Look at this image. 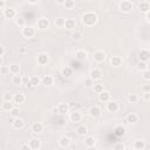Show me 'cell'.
Returning a JSON list of instances; mask_svg holds the SVG:
<instances>
[{
    "label": "cell",
    "instance_id": "obj_29",
    "mask_svg": "<svg viewBox=\"0 0 150 150\" xmlns=\"http://www.w3.org/2000/svg\"><path fill=\"white\" fill-rule=\"evenodd\" d=\"M134 148H135L136 150H143V149L145 148L144 141H142V139H136L135 143H134Z\"/></svg>",
    "mask_w": 150,
    "mask_h": 150
},
{
    "label": "cell",
    "instance_id": "obj_39",
    "mask_svg": "<svg viewBox=\"0 0 150 150\" xmlns=\"http://www.w3.org/2000/svg\"><path fill=\"white\" fill-rule=\"evenodd\" d=\"M128 101H129L130 103H137V101H138V96H137L136 94H130V95L128 96Z\"/></svg>",
    "mask_w": 150,
    "mask_h": 150
},
{
    "label": "cell",
    "instance_id": "obj_25",
    "mask_svg": "<svg viewBox=\"0 0 150 150\" xmlns=\"http://www.w3.org/2000/svg\"><path fill=\"white\" fill-rule=\"evenodd\" d=\"M61 74H62V76H63V77L69 79V77L73 75V69H71L70 67H64V68L61 70Z\"/></svg>",
    "mask_w": 150,
    "mask_h": 150
},
{
    "label": "cell",
    "instance_id": "obj_17",
    "mask_svg": "<svg viewBox=\"0 0 150 150\" xmlns=\"http://www.w3.org/2000/svg\"><path fill=\"white\" fill-rule=\"evenodd\" d=\"M64 27L69 30H73L76 28V21L74 19H66V23H64Z\"/></svg>",
    "mask_w": 150,
    "mask_h": 150
},
{
    "label": "cell",
    "instance_id": "obj_33",
    "mask_svg": "<svg viewBox=\"0 0 150 150\" xmlns=\"http://www.w3.org/2000/svg\"><path fill=\"white\" fill-rule=\"evenodd\" d=\"M12 82H13V84H15V86H19V84H22V77H21L20 75H18V74H15V75L13 76V79H12Z\"/></svg>",
    "mask_w": 150,
    "mask_h": 150
},
{
    "label": "cell",
    "instance_id": "obj_23",
    "mask_svg": "<svg viewBox=\"0 0 150 150\" xmlns=\"http://www.w3.org/2000/svg\"><path fill=\"white\" fill-rule=\"evenodd\" d=\"M138 8L141 9V12H143V13H148V12L150 11V4H149L148 1H142V2H139Z\"/></svg>",
    "mask_w": 150,
    "mask_h": 150
},
{
    "label": "cell",
    "instance_id": "obj_56",
    "mask_svg": "<svg viewBox=\"0 0 150 150\" xmlns=\"http://www.w3.org/2000/svg\"><path fill=\"white\" fill-rule=\"evenodd\" d=\"M20 53H26V47L22 46V47L20 48Z\"/></svg>",
    "mask_w": 150,
    "mask_h": 150
},
{
    "label": "cell",
    "instance_id": "obj_48",
    "mask_svg": "<svg viewBox=\"0 0 150 150\" xmlns=\"http://www.w3.org/2000/svg\"><path fill=\"white\" fill-rule=\"evenodd\" d=\"M19 149H20V150H29L30 146H29V144H22V145L19 146Z\"/></svg>",
    "mask_w": 150,
    "mask_h": 150
},
{
    "label": "cell",
    "instance_id": "obj_12",
    "mask_svg": "<svg viewBox=\"0 0 150 150\" xmlns=\"http://www.w3.org/2000/svg\"><path fill=\"white\" fill-rule=\"evenodd\" d=\"M48 61H49V59H48V55H47V54L41 53V54L38 55V63H39L40 66H45V64H47Z\"/></svg>",
    "mask_w": 150,
    "mask_h": 150
},
{
    "label": "cell",
    "instance_id": "obj_22",
    "mask_svg": "<svg viewBox=\"0 0 150 150\" xmlns=\"http://www.w3.org/2000/svg\"><path fill=\"white\" fill-rule=\"evenodd\" d=\"M114 134L117 136V137H122L125 135V128L123 125H117L114 130Z\"/></svg>",
    "mask_w": 150,
    "mask_h": 150
},
{
    "label": "cell",
    "instance_id": "obj_5",
    "mask_svg": "<svg viewBox=\"0 0 150 150\" xmlns=\"http://www.w3.org/2000/svg\"><path fill=\"white\" fill-rule=\"evenodd\" d=\"M12 125H13L14 129L20 130V129H22V128L25 127V121H23L22 118H20V117H15L14 121L12 122Z\"/></svg>",
    "mask_w": 150,
    "mask_h": 150
},
{
    "label": "cell",
    "instance_id": "obj_44",
    "mask_svg": "<svg viewBox=\"0 0 150 150\" xmlns=\"http://www.w3.org/2000/svg\"><path fill=\"white\" fill-rule=\"evenodd\" d=\"M142 77H143L144 80H146V81H150V69H145V70H143V75H142Z\"/></svg>",
    "mask_w": 150,
    "mask_h": 150
},
{
    "label": "cell",
    "instance_id": "obj_38",
    "mask_svg": "<svg viewBox=\"0 0 150 150\" xmlns=\"http://www.w3.org/2000/svg\"><path fill=\"white\" fill-rule=\"evenodd\" d=\"M40 82H41V80H40L38 76H32V77H30V86L35 87V86L40 84Z\"/></svg>",
    "mask_w": 150,
    "mask_h": 150
},
{
    "label": "cell",
    "instance_id": "obj_34",
    "mask_svg": "<svg viewBox=\"0 0 150 150\" xmlns=\"http://www.w3.org/2000/svg\"><path fill=\"white\" fill-rule=\"evenodd\" d=\"M71 39H73L74 41H80V40L82 39V33L79 32V30L73 32V34H71Z\"/></svg>",
    "mask_w": 150,
    "mask_h": 150
},
{
    "label": "cell",
    "instance_id": "obj_37",
    "mask_svg": "<svg viewBox=\"0 0 150 150\" xmlns=\"http://www.w3.org/2000/svg\"><path fill=\"white\" fill-rule=\"evenodd\" d=\"M104 90V88H103V84H101V83H96V84H94V91L98 95L100 93H102Z\"/></svg>",
    "mask_w": 150,
    "mask_h": 150
},
{
    "label": "cell",
    "instance_id": "obj_19",
    "mask_svg": "<svg viewBox=\"0 0 150 150\" xmlns=\"http://www.w3.org/2000/svg\"><path fill=\"white\" fill-rule=\"evenodd\" d=\"M75 57L80 61H83V60L87 59V52L83 50V49H79V50L75 52Z\"/></svg>",
    "mask_w": 150,
    "mask_h": 150
},
{
    "label": "cell",
    "instance_id": "obj_52",
    "mask_svg": "<svg viewBox=\"0 0 150 150\" xmlns=\"http://www.w3.org/2000/svg\"><path fill=\"white\" fill-rule=\"evenodd\" d=\"M143 98L145 101H150V93H144L143 94Z\"/></svg>",
    "mask_w": 150,
    "mask_h": 150
},
{
    "label": "cell",
    "instance_id": "obj_59",
    "mask_svg": "<svg viewBox=\"0 0 150 150\" xmlns=\"http://www.w3.org/2000/svg\"><path fill=\"white\" fill-rule=\"evenodd\" d=\"M56 1H57L59 4H64V2H66V0H56Z\"/></svg>",
    "mask_w": 150,
    "mask_h": 150
},
{
    "label": "cell",
    "instance_id": "obj_35",
    "mask_svg": "<svg viewBox=\"0 0 150 150\" xmlns=\"http://www.w3.org/2000/svg\"><path fill=\"white\" fill-rule=\"evenodd\" d=\"M137 69L138 70H145V69H148V63H146V61H139L138 63H137Z\"/></svg>",
    "mask_w": 150,
    "mask_h": 150
},
{
    "label": "cell",
    "instance_id": "obj_49",
    "mask_svg": "<svg viewBox=\"0 0 150 150\" xmlns=\"http://www.w3.org/2000/svg\"><path fill=\"white\" fill-rule=\"evenodd\" d=\"M16 25H19V26H23V25H25V20L21 19V18L16 19Z\"/></svg>",
    "mask_w": 150,
    "mask_h": 150
},
{
    "label": "cell",
    "instance_id": "obj_1",
    "mask_svg": "<svg viewBox=\"0 0 150 150\" xmlns=\"http://www.w3.org/2000/svg\"><path fill=\"white\" fill-rule=\"evenodd\" d=\"M97 22V15L94 12H87L82 15V23L84 26L91 27Z\"/></svg>",
    "mask_w": 150,
    "mask_h": 150
},
{
    "label": "cell",
    "instance_id": "obj_53",
    "mask_svg": "<svg viewBox=\"0 0 150 150\" xmlns=\"http://www.w3.org/2000/svg\"><path fill=\"white\" fill-rule=\"evenodd\" d=\"M0 56H5V47L0 48Z\"/></svg>",
    "mask_w": 150,
    "mask_h": 150
},
{
    "label": "cell",
    "instance_id": "obj_2",
    "mask_svg": "<svg viewBox=\"0 0 150 150\" xmlns=\"http://www.w3.org/2000/svg\"><path fill=\"white\" fill-rule=\"evenodd\" d=\"M132 7H134L130 1H128V0H124V1H121L120 2V9L122 12H124V13H129L132 9Z\"/></svg>",
    "mask_w": 150,
    "mask_h": 150
},
{
    "label": "cell",
    "instance_id": "obj_21",
    "mask_svg": "<svg viewBox=\"0 0 150 150\" xmlns=\"http://www.w3.org/2000/svg\"><path fill=\"white\" fill-rule=\"evenodd\" d=\"M42 130H43V124H42V123H40V122L33 123V125H32V131H33V132L39 134V132H41Z\"/></svg>",
    "mask_w": 150,
    "mask_h": 150
},
{
    "label": "cell",
    "instance_id": "obj_42",
    "mask_svg": "<svg viewBox=\"0 0 150 150\" xmlns=\"http://www.w3.org/2000/svg\"><path fill=\"white\" fill-rule=\"evenodd\" d=\"M9 114H11V116H13V117H19L20 110H19V108H13V109L9 111Z\"/></svg>",
    "mask_w": 150,
    "mask_h": 150
},
{
    "label": "cell",
    "instance_id": "obj_54",
    "mask_svg": "<svg viewBox=\"0 0 150 150\" xmlns=\"http://www.w3.org/2000/svg\"><path fill=\"white\" fill-rule=\"evenodd\" d=\"M57 124L59 125H63V124H66V120H63V118H61L59 122H57Z\"/></svg>",
    "mask_w": 150,
    "mask_h": 150
},
{
    "label": "cell",
    "instance_id": "obj_11",
    "mask_svg": "<svg viewBox=\"0 0 150 150\" xmlns=\"http://www.w3.org/2000/svg\"><path fill=\"white\" fill-rule=\"evenodd\" d=\"M49 27V21L46 18H41L38 20V28L40 29H47Z\"/></svg>",
    "mask_w": 150,
    "mask_h": 150
},
{
    "label": "cell",
    "instance_id": "obj_4",
    "mask_svg": "<svg viewBox=\"0 0 150 150\" xmlns=\"http://www.w3.org/2000/svg\"><path fill=\"white\" fill-rule=\"evenodd\" d=\"M93 57H94V60L96 61V62H103L104 60H105V53L103 52V50H96L95 53H94V55H93Z\"/></svg>",
    "mask_w": 150,
    "mask_h": 150
},
{
    "label": "cell",
    "instance_id": "obj_32",
    "mask_svg": "<svg viewBox=\"0 0 150 150\" xmlns=\"http://www.w3.org/2000/svg\"><path fill=\"white\" fill-rule=\"evenodd\" d=\"M64 23H66V19H63V18H57L54 20L55 27H64Z\"/></svg>",
    "mask_w": 150,
    "mask_h": 150
},
{
    "label": "cell",
    "instance_id": "obj_26",
    "mask_svg": "<svg viewBox=\"0 0 150 150\" xmlns=\"http://www.w3.org/2000/svg\"><path fill=\"white\" fill-rule=\"evenodd\" d=\"M41 82H42V84H45V86H50V84H53L54 79H53L50 75H45V76L41 79Z\"/></svg>",
    "mask_w": 150,
    "mask_h": 150
},
{
    "label": "cell",
    "instance_id": "obj_60",
    "mask_svg": "<svg viewBox=\"0 0 150 150\" xmlns=\"http://www.w3.org/2000/svg\"><path fill=\"white\" fill-rule=\"evenodd\" d=\"M88 1H90V0H88Z\"/></svg>",
    "mask_w": 150,
    "mask_h": 150
},
{
    "label": "cell",
    "instance_id": "obj_7",
    "mask_svg": "<svg viewBox=\"0 0 150 150\" xmlns=\"http://www.w3.org/2000/svg\"><path fill=\"white\" fill-rule=\"evenodd\" d=\"M118 103L117 102H114V101H108L107 102V110L109 112H116L118 110Z\"/></svg>",
    "mask_w": 150,
    "mask_h": 150
},
{
    "label": "cell",
    "instance_id": "obj_24",
    "mask_svg": "<svg viewBox=\"0 0 150 150\" xmlns=\"http://www.w3.org/2000/svg\"><path fill=\"white\" fill-rule=\"evenodd\" d=\"M100 114H101V109L97 105H94L89 109V115L91 117H97V116H100Z\"/></svg>",
    "mask_w": 150,
    "mask_h": 150
},
{
    "label": "cell",
    "instance_id": "obj_58",
    "mask_svg": "<svg viewBox=\"0 0 150 150\" xmlns=\"http://www.w3.org/2000/svg\"><path fill=\"white\" fill-rule=\"evenodd\" d=\"M146 19H148V20L150 21V11H149V12L146 13Z\"/></svg>",
    "mask_w": 150,
    "mask_h": 150
},
{
    "label": "cell",
    "instance_id": "obj_9",
    "mask_svg": "<svg viewBox=\"0 0 150 150\" xmlns=\"http://www.w3.org/2000/svg\"><path fill=\"white\" fill-rule=\"evenodd\" d=\"M138 59L139 61H148L150 59V52L148 49H142L138 52Z\"/></svg>",
    "mask_w": 150,
    "mask_h": 150
},
{
    "label": "cell",
    "instance_id": "obj_18",
    "mask_svg": "<svg viewBox=\"0 0 150 150\" xmlns=\"http://www.w3.org/2000/svg\"><path fill=\"white\" fill-rule=\"evenodd\" d=\"M110 63H111L112 67H120V66H122L123 60H122V57H120V56H112V57L110 59Z\"/></svg>",
    "mask_w": 150,
    "mask_h": 150
},
{
    "label": "cell",
    "instance_id": "obj_28",
    "mask_svg": "<svg viewBox=\"0 0 150 150\" xmlns=\"http://www.w3.org/2000/svg\"><path fill=\"white\" fill-rule=\"evenodd\" d=\"M13 108H14V105H13L12 101H4V103H2V110L4 111H11Z\"/></svg>",
    "mask_w": 150,
    "mask_h": 150
},
{
    "label": "cell",
    "instance_id": "obj_41",
    "mask_svg": "<svg viewBox=\"0 0 150 150\" xmlns=\"http://www.w3.org/2000/svg\"><path fill=\"white\" fill-rule=\"evenodd\" d=\"M13 97H14V96H13L11 93H4V95H2V100H4V101H12Z\"/></svg>",
    "mask_w": 150,
    "mask_h": 150
},
{
    "label": "cell",
    "instance_id": "obj_15",
    "mask_svg": "<svg viewBox=\"0 0 150 150\" xmlns=\"http://www.w3.org/2000/svg\"><path fill=\"white\" fill-rule=\"evenodd\" d=\"M98 100L101 102H108V101H110V93L107 91V90H103L102 93L98 94Z\"/></svg>",
    "mask_w": 150,
    "mask_h": 150
},
{
    "label": "cell",
    "instance_id": "obj_27",
    "mask_svg": "<svg viewBox=\"0 0 150 150\" xmlns=\"http://www.w3.org/2000/svg\"><path fill=\"white\" fill-rule=\"evenodd\" d=\"M125 121H127L128 123H135V122L138 121V116H137L136 114H134V112H130V114L127 115Z\"/></svg>",
    "mask_w": 150,
    "mask_h": 150
},
{
    "label": "cell",
    "instance_id": "obj_14",
    "mask_svg": "<svg viewBox=\"0 0 150 150\" xmlns=\"http://www.w3.org/2000/svg\"><path fill=\"white\" fill-rule=\"evenodd\" d=\"M2 14H4V16L7 18V19H13V18L16 15V12H15V9H13V8H6V9L2 12Z\"/></svg>",
    "mask_w": 150,
    "mask_h": 150
},
{
    "label": "cell",
    "instance_id": "obj_43",
    "mask_svg": "<svg viewBox=\"0 0 150 150\" xmlns=\"http://www.w3.org/2000/svg\"><path fill=\"white\" fill-rule=\"evenodd\" d=\"M63 5L66 6V8L70 9V8H73V7L75 6V2H74V0H66V2H64Z\"/></svg>",
    "mask_w": 150,
    "mask_h": 150
},
{
    "label": "cell",
    "instance_id": "obj_47",
    "mask_svg": "<svg viewBox=\"0 0 150 150\" xmlns=\"http://www.w3.org/2000/svg\"><path fill=\"white\" fill-rule=\"evenodd\" d=\"M8 71H9V68H7L6 66H1V69H0V73H1V75H6Z\"/></svg>",
    "mask_w": 150,
    "mask_h": 150
},
{
    "label": "cell",
    "instance_id": "obj_40",
    "mask_svg": "<svg viewBox=\"0 0 150 150\" xmlns=\"http://www.w3.org/2000/svg\"><path fill=\"white\" fill-rule=\"evenodd\" d=\"M84 86H86L87 88H90V87H93V86H94V80H93L91 77H88V79H86V80H84Z\"/></svg>",
    "mask_w": 150,
    "mask_h": 150
},
{
    "label": "cell",
    "instance_id": "obj_31",
    "mask_svg": "<svg viewBox=\"0 0 150 150\" xmlns=\"http://www.w3.org/2000/svg\"><path fill=\"white\" fill-rule=\"evenodd\" d=\"M84 144L87 148H91L95 145V138L93 136H88L86 139H84Z\"/></svg>",
    "mask_w": 150,
    "mask_h": 150
},
{
    "label": "cell",
    "instance_id": "obj_46",
    "mask_svg": "<svg viewBox=\"0 0 150 150\" xmlns=\"http://www.w3.org/2000/svg\"><path fill=\"white\" fill-rule=\"evenodd\" d=\"M22 84H25V86H30V77H27V76L22 77Z\"/></svg>",
    "mask_w": 150,
    "mask_h": 150
},
{
    "label": "cell",
    "instance_id": "obj_50",
    "mask_svg": "<svg viewBox=\"0 0 150 150\" xmlns=\"http://www.w3.org/2000/svg\"><path fill=\"white\" fill-rule=\"evenodd\" d=\"M143 91L144 93H150V84H144L143 86Z\"/></svg>",
    "mask_w": 150,
    "mask_h": 150
},
{
    "label": "cell",
    "instance_id": "obj_3",
    "mask_svg": "<svg viewBox=\"0 0 150 150\" xmlns=\"http://www.w3.org/2000/svg\"><path fill=\"white\" fill-rule=\"evenodd\" d=\"M22 35L25 38H27V39H30V38H33L35 35V29L33 27H30V26H25L22 28Z\"/></svg>",
    "mask_w": 150,
    "mask_h": 150
},
{
    "label": "cell",
    "instance_id": "obj_36",
    "mask_svg": "<svg viewBox=\"0 0 150 150\" xmlns=\"http://www.w3.org/2000/svg\"><path fill=\"white\" fill-rule=\"evenodd\" d=\"M9 71L12 73V74H19V71H20V66L19 64H12L11 67H9Z\"/></svg>",
    "mask_w": 150,
    "mask_h": 150
},
{
    "label": "cell",
    "instance_id": "obj_45",
    "mask_svg": "<svg viewBox=\"0 0 150 150\" xmlns=\"http://www.w3.org/2000/svg\"><path fill=\"white\" fill-rule=\"evenodd\" d=\"M112 148H114L115 150H118V149H122V150H123V149H125V145H124L123 143H116V144L112 145Z\"/></svg>",
    "mask_w": 150,
    "mask_h": 150
},
{
    "label": "cell",
    "instance_id": "obj_51",
    "mask_svg": "<svg viewBox=\"0 0 150 150\" xmlns=\"http://www.w3.org/2000/svg\"><path fill=\"white\" fill-rule=\"evenodd\" d=\"M5 6H6V2H5V0H0V8H1V11L4 12L6 8H5Z\"/></svg>",
    "mask_w": 150,
    "mask_h": 150
},
{
    "label": "cell",
    "instance_id": "obj_13",
    "mask_svg": "<svg viewBox=\"0 0 150 150\" xmlns=\"http://www.w3.org/2000/svg\"><path fill=\"white\" fill-rule=\"evenodd\" d=\"M59 144H60L61 148H69V145H70V138L67 137V136H62L59 139Z\"/></svg>",
    "mask_w": 150,
    "mask_h": 150
},
{
    "label": "cell",
    "instance_id": "obj_8",
    "mask_svg": "<svg viewBox=\"0 0 150 150\" xmlns=\"http://www.w3.org/2000/svg\"><path fill=\"white\" fill-rule=\"evenodd\" d=\"M102 70L101 69H98V68H94V69H91L90 70V77L95 81V80H100L101 77H102Z\"/></svg>",
    "mask_w": 150,
    "mask_h": 150
},
{
    "label": "cell",
    "instance_id": "obj_30",
    "mask_svg": "<svg viewBox=\"0 0 150 150\" xmlns=\"http://www.w3.org/2000/svg\"><path fill=\"white\" fill-rule=\"evenodd\" d=\"M76 132H77L80 136H84V135L88 132V129H87V127H86L84 124H81V125H79V127L76 128Z\"/></svg>",
    "mask_w": 150,
    "mask_h": 150
},
{
    "label": "cell",
    "instance_id": "obj_10",
    "mask_svg": "<svg viewBox=\"0 0 150 150\" xmlns=\"http://www.w3.org/2000/svg\"><path fill=\"white\" fill-rule=\"evenodd\" d=\"M57 112L60 115H67L69 112V107L67 103H60L57 105Z\"/></svg>",
    "mask_w": 150,
    "mask_h": 150
},
{
    "label": "cell",
    "instance_id": "obj_55",
    "mask_svg": "<svg viewBox=\"0 0 150 150\" xmlns=\"http://www.w3.org/2000/svg\"><path fill=\"white\" fill-rule=\"evenodd\" d=\"M4 62H5L4 56H0V66H4Z\"/></svg>",
    "mask_w": 150,
    "mask_h": 150
},
{
    "label": "cell",
    "instance_id": "obj_20",
    "mask_svg": "<svg viewBox=\"0 0 150 150\" xmlns=\"http://www.w3.org/2000/svg\"><path fill=\"white\" fill-rule=\"evenodd\" d=\"M25 100H26L25 95L23 94H20V93L19 94H15L14 97H13V102L16 103V104H22L25 102Z\"/></svg>",
    "mask_w": 150,
    "mask_h": 150
},
{
    "label": "cell",
    "instance_id": "obj_57",
    "mask_svg": "<svg viewBox=\"0 0 150 150\" xmlns=\"http://www.w3.org/2000/svg\"><path fill=\"white\" fill-rule=\"evenodd\" d=\"M28 2H29V4H36L38 0H28Z\"/></svg>",
    "mask_w": 150,
    "mask_h": 150
},
{
    "label": "cell",
    "instance_id": "obj_16",
    "mask_svg": "<svg viewBox=\"0 0 150 150\" xmlns=\"http://www.w3.org/2000/svg\"><path fill=\"white\" fill-rule=\"evenodd\" d=\"M69 118H70V121H71L73 123H77V122L81 121L82 116H81V114H80L79 111H73V112H70Z\"/></svg>",
    "mask_w": 150,
    "mask_h": 150
},
{
    "label": "cell",
    "instance_id": "obj_6",
    "mask_svg": "<svg viewBox=\"0 0 150 150\" xmlns=\"http://www.w3.org/2000/svg\"><path fill=\"white\" fill-rule=\"evenodd\" d=\"M28 144H29L30 149H33V150H39L41 148V141L39 138H35V137L34 138H30L29 142H28Z\"/></svg>",
    "mask_w": 150,
    "mask_h": 150
}]
</instances>
